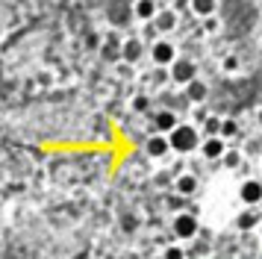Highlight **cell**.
Wrapping results in <instances>:
<instances>
[{
	"label": "cell",
	"mask_w": 262,
	"mask_h": 259,
	"mask_svg": "<svg viewBox=\"0 0 262 259\" xmlns=\"http://www.w3.org/2000/svg\"><path fill=\"white\" fill-rule=\"evenodd\" d=\"M168 141H171V150H177V153H189V150H194L198 144H203V141L198 139V130L189 127V124H180L174 133H168Z\"/></svg>",
	"instance_id": "obj_1"
},
{
	"label": "cell",
	"mask_w": 262,
	"mask_h": 259,
	"mask_svg": "<svg viewBox=\"0 0 262 259\" xmlns=\"http://www.w3.org/2000/svg\"><path fill=\"white\" fill-rule=\"evenodd\" d=\"M150 59H154L159 68H165V65H174V62H177V50H174V45H171V41L159 38V41H154V45H150Z\"/></svg>",
	"instance_id": "obj_2"
},
{
	"label": "cell",
	"mask_w": 262,
	"mask_h": 259,
	"mask_svg": "<svg viewBox=\"0 0 262 259\" xmlns=\"http://www.w3.org/2000/svg\"><path fill=\"white\" fill-rule=\"evenodd\" d=\"M198 233V215L194 212H180L174 215V235L177 239H191Z\"/></svg>",
	"instance_id": "obj_3"
},
{
	"label": "cell",
	"mask_w": 262,
	"mask_h": 259,
	"mask_svg": "<svg viewBox=\"0 0 262 259\" xmlns=\"http://www.w3.org/2000/svg\"><path fill=\"white\" fill-rule=\"evenodd\" d=\"M171 80L183 82V85H189L191 80H198V68H194V62H189V59H177V62L171 65Z\"/></svg>",
	"instance_id": "obj_4"
},
{
	"label": "cell",
	"mask_w": 262,
	"mask_h": 259,
	"mask_svg": "<svg viewBox=\"0 0 262 259\" xmlns=\"http://www.w3.org/2000/svg\"><path fill=\"white\" fill-rule=\"evenodd\" d=\"M238 200H242L245 206H256V203H262V183L259 180H245V183L238 186Z\"/></svg>",
	"instance_id": "obj_5"
},
{
	"label": "cell",
	"mask_w": 262,
	"mask_h": 259,
	"mask_svg": "<svg viewBox=\"0 0 262 259\" xmlns=\"http://www.w3.org/2000/svg\"><path fill=\"white\" fill-rule=\"evenodd\" d=\"M144 150H147L150 159H159V156H165V153L171 150V141H168V136H162V133H154V136L147 139V144H144Z\"/></svg>",
	"instance_id": "obj_6"
},
{
	"label": "cell",
	"mask_w": 262,
	"mask_h": 259,
	"mask_svg": "<svg viewBox=\"0 0 262 259\" xmlns=\"http://www.w3.org/2000/svg\"><path fill=\"white\" fill-rule=\"evenodd\" d=\"M227 139H221V136H209V139H203L201 144V150L206 159H224V153H227Z\"/></svg>",
	"instance_id": "obj_7"
},
{
	"label": "cell",
	"mask_w": 262,
	"mask_h": 259,
	"mask_svg": "<svg viewBox=\"0 0 262 259\" xmlns=\"http://www.w3.org/2000/svg\"><path fill=\"white\" fill-rule=\"evenodd\" d=\"M154 127H156V133H162V136H168V133H174V130L180 127L177 124V115L174 112H156L154 115Z\"/></svg>",
	"instance_id": "obj_8"
},
{
	"label": "cell",
	"mask_w": 262,
	"mask_h": 259,
	"mask_svg": "<svg viewBox=\"0 0 262 259\" xmlns=\"http://www.w3.org/2000/svg\"><path fill=\"white\" fill-rule=\"evenodd\" d=\"M206 94H209V85H206L203 80H191L189 85H186V97H189L191 103H203Z\"/></svg>",
	"instance_id": "obj_9"
},
{
	"label": "cell",
	"mask_w": 262,
	"mask_h": 259,
	"mask_svg": "<svg viewBox=\"0 0 262 259\" xmlns=\"http://www.w3.org/2000/svg\"><path fill=\"white\" fill-rule=\"evenodd\" d=\"M154 27L159 30V33H168V30H174L177 27V12L174 9H162L159 15L154 18Z\"/></svg>",
	"instance_id": "obj_10"
},
{
	"label": "cell",
	"mask_w": 262,
	"mask_h": 259,
	"mask_svg": "<svg viewBox=\"0 0 262 259\" xmlns=\"http://www.w3.org/2000/svg\"><path fill=\"white\" fill-rule=\"evenodd\" d=\"M144 53V47L139 38H130V41H124V47H121V56H124V62H139Z\"/></svg>",
	"instance_id": "obj_11"
},
{
	"label": "cell",
	"mask_w": 262,
	"mask_h": 259,
	"mask_svg": "<svg viewBox=\"0 0 262 259\" xmlns=\"http://www.w3.org/2000/svg\"><path fill=\"white\" fill-rule=\"evenodd\" d=\"M174 188H177V195H183V198H191V195L198 191V177H191V174L177 177V183H174Z\"/></svg>",
	"instance_id": "obj_12"
},
{
	"label": "cell",
	"mask_w": 262,
	"mask_h": 259,
	"mask_svg": "<svg viewBox=\"0 0 262 259\" xmlns=\"http://www.w3.org/2000/svg\"><path fill=\"white\" fill-rule=\"evenodd\" d=\"M198 18H212L215 9H218V0H191V6H189Z\"/></svg>",
	"instance_id": "obj_13"
},
{
	"label": "cell",
	"mask_w": 262,
	"mask_h": 259,
	"mask_svg": "<svg viewBox=\"0 0 262 259\" xmlns=\"http://www.w3.org/2000/svg\"><path fill=\"white\" fill-rule=\"evenodd\" d=\"M159 9H156V0H136V18L142 21H154Z\"/></svg>",
	"instance_id": "obj_14"
},
{
	"label": "cell",
	"mask_w": 262,
	"mask_h": 259,
	"mask_svg": "<svg viewBox=\"0 0 262 259\" xmlns=\"http://www.w3.org/2000/svg\"><path fill=\"white\" fill-rule=\"evenodd\" d=\"M259 221H262V215L256 209H245L236 218V227L238 230H253V227H259Z\"/></svg>",
	"instance_id": "obj_15"
},
{
	"label": "cell",
	"mask_w": 262,
	"mask_h": 259,
	"mask_svg": "<svg viewBox=\"0 0 262 259\" xmlns=\"http://www.w3.org/2000/svg\"><path fill=\"white\" fill-rule=\"evenodd\" d=\"M203 121H206V124H203V130H206V139H209V136H221V124H224V121H218V118H203Z\"/></svg>",
	"instance_id": "obj_16"
},
{
	"label": "cell",
	"mask_w": 262,
	"mask_h": 259,
	"mask_svg": "<svg viewBox=\"0 0 262 259\" xmlns=\"http://www.w3.org/2000/svg\"><path fill=\"white\" fill-rule=\"evenodd\" d=\"M236 133H238L236 121H224V124H221V139H233Z\"/></svg>",
	"instance_id": "obj_17"
},
{
	"label": "cell",
	"mask_w": 262,
	"mask_h": 259,
	"mask_svg": "<svg viewBox=\"0 0 262 259\" xmlns=\"http://www.w3.org/2000/svg\"><path fill=\"white\" fill-rule=\"evenodd\" d=\"M238 159H242V156H238L236 150H227V153H224V159H221V165H224V168H236Z\"/></svg>",
	"instance_id": "obj_18"
},
{
	"label": "cell",
	"mask_w": 262,
	"mask_h": 259,
	"mask_svg": "<svg viewBox=\"0 0 262 259\" xmlns=\"http://www.w3.org/2000/svg\"><path fill=\"white\" fill-rule=\"evenodd\" d=\"M162 259H186V253H183V247H177V245H171L165 250V256Z\"/></svg>",
	"instance_id": "obj_19"
},
{
	"label": "cell",
	"mask_w": 262,
	"mask_h": 259,
	"mask_svg": "<svg viewBox=\"0 0 262 259\" xmlns=\"http://www.w3.org/2000/svg\"><path fill=\"white\" fill-rule=\"evenodd\" d=\"M147 106H150V100H147V97H144V94H139V97H136V100H133V109H136V112H144V109H147Z\"/></svg>",
	"instance_id": "obj_20"
},
{
	"label": "cell",
	"mask_w": 262,
	"mask_h": 259,
	"mask_svg": "<svg viewBox=\"0 0 262 259\" xmlns=\"http://www.w3.org/2000/svg\"><path fill=\"white\" fill-rule=\"evenodd\" d=\"M224 68H227V71H236V68H238V59H236V56H227V59H224Z\"/></svg>",
	"instance_id": "obj_21"
},
{
	"label": "cell",
	"mask_w": 262,
	"mask_h": 259,
	"mask_svg": "<svg viewBox=\"0 0 262 259\" xmlns=\"http://www.w3.org/2000/svg\"><path fill=\"white\" fill-rule=\"evenodd\" d=\"M259 127H262V109H259Z\"/></svg>",
	"instance_id": "obj_22"
}]
</instances>
